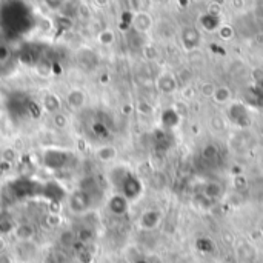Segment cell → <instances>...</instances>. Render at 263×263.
I'll list each match as a JSON object with an SVG mask.
<instances>
[{
    "label": "cell",
    "mask_w": 263,
    "mask_h": 263,
    "mask_svg": "<svg viewBox=\"0 0 263 263\" xmlns=\"http://www.w3.org/2000/svg\"><path fill=\"white\" fill-rule=\"evenodd\" d=\"M182 40H183V43H185V46L188 48H196V45H197V42H199V33L196 31L194 28H188V29H185L183 31V34H182Z\"/></svg>",
    "instance_id": "14"
},
{
    "label": "cell",
    "mask_w": 263,
    "mask_h": 263,
    "mask_svg": "<svg viewBox=\"0 0 263 263\" xmlns=\"http://www.w3.org/2000/svg\"><path fill=\"white\" fill-rule=\"evenodd\" d=\"M11 57V51L6 45H0V63H5Z\"/></svg>",
    "instance_id": "27"
},
{
    "label": "cell",
    "mask_w": 263,
    "mask_h": 263,
    "mask_svg": "<svg viewBox=\"0 0 263 263\" xmlns=\"http://www.w3.org/2000/svg\"><path fill=\"white\" fill-rule=\"evenodd\" d=\"M106 207H108V211L113 214V216L120 217V216H125V214L128 212L130 200L126 199L122 192H117L108 199V205H106Z\"/></svg>",
    "instance_id": "4"
},
{
    "label": "cell",
    "mask_w": 263,
    "mask_h": 263,
    "mask_svg": "<svg viewBox=\"0 0 263 263\" xmlns=\"http://www.w3.org/2000/svg\"><path fill=\"white\" fill-rule=\"evenodd\" d=\"M95 40L100 46H111L115 42V33L113 31L111 28H103V29H100L99 33H97Z\"/></svg>",
    "instance_id": "12"
},
{
    "label": "cell",
    "mask_w": 263,
    "mask_h": 263,
    "mask_svg": "<svg viewBox=\"0 0 263 263\" xmlns=\"http://www.w3.org/2000/svg\"><path fill=\"white\" fill-rule=\"evenodd\" d=\"M75 240H77V239H75V234H74V232H71V231L63 232V234H62V237H60V242L63 243L65 246L73 245V243H74Z\"/></svg>",
    "instance_id": "23"
},
{
    "label": "cell",
    "mask_w": 263,
    "mask_h": 263,
    "mask_svg": "<svg viewBox=\"0 0 263 263\" xmlns=\"http://www.w3.org/2000/svg\"><path fill=\"white\" fill-rule=\"evenodd\" d=\"M131 26L134 28V31H137L140 34H145L148 33L150 29L152 28V17L150 13L146 11H137L134 13L132 19H131Z\"/></svg>",
    "instance_id": "6"
},
{
    "label": "cell",
    "mask_w": 263,
    "mask_h": 263,
    "mask_svg": "<svg viewBox=\"0 0 263 263\" xmlns=\"http://www.w3.org/2000/svg\"><path fill=\"white\" fill-rule=\"evenodd\" d=\"M11 234L19 243L33 242L34 237H36V228H34V225H31V223L22 222V223H17Z\"/></svg>",
    "instance_id": "7"
},
{
    "label": "cell",
    "mask_w": 263,
    "mask_h": 263,
    "mask_svg": "<svg viewBox=\"0 0 263 263\" xmlns=\"http://www.w3.org/2000/svg\"><path fill=\"white\" fill-rule=\"evenodd\" d=\"M51 123H53L54 128H57V130H65L66 126H68V123H70V120H68V115L65 113L58 111V113L53 114Z\"/></svg>",
    "instance_id": "16"
},
{
    "label": "cell",
    "mask_w": 263,
    "mask_h": 263,
    "mask_svg": "<svg viewBox=\"0 0 263 263\" xmlns=\"http://www.w3.org/2000/svg\"><path fill=\"white\" fill-rule=\"evenodd\" d=\"M42 108L45 113H48L50 115L62 111V100L60 97L54 93H46L43 97H42Z\"/></svg>",
    "instance_id": "9"
},
{
    "label": "cell",
    "mask_w": 263,
    "mask_h": 263,
    "mask_svg": "<svg viewBox=\"0 0 263 263\" xmlns=\"http://www.w3.org/2000/svg\"><path fill=\"white\" fill-rule=\"evenodd\" d=\"M93 3H94L97 8H106V6L111 3V0H93Z\"/></svg>",
    "instance_id": "29"
},
{
    "label": "cell",
    "mask_w": 263,
    "mask_h": 263,
    "mask_svg": "<svg viewBox=\"0 0 263 263\" xmlns=\"http://www.w3.org/2000/svg\"><path fill=\"white\" fill-rule=\"evenodd\" d=\"M14 223L9 217H0V236H3V234H9L13 232L14 229Z\"/></svg>",
    "instance_id": "21"
},
{
    "label": "cell",
    "mask_w": 263,
    "mask_h": 263,
    "mask_svg": "<svg viewBox=\"0 0 263 263\" xmlns=\"http://www.w3.org/2000/svg\"><path fill=\"white\" fill-rule=\"evenodd\" d=\"M6 249V240L3 239V236H0V252H3Z\"/></svg>",
    "instance_id": "30"
},
{
    "label": "cell",
    "mask_w": 263,
    "mask_h": 263,
    "mask_svg": "<svg viewBox=\"0 0 263 263\" xmlns=\"http://www.w3.org/2000/svg\"><path fill=\"white\" fill-rule=\"evenodd\" d=\"M117 148L114 145H102L99 146V148L95 150L94 155H95V159L102 162V163H111L117 159Z\"/></svg>",
    "instance_id": "11"
},
{
    "label": "cell",
    "mask_w": 263,
    "mask_h": 263,
    "mask_svg": "<svg viewBox=\"0 0 263 263\" xmlns=\"http://www.w3.org/2000/svg\"><path fill=\"white\" fill-rule=\"evenodd\" d=\"M45 3V6L50 9V11H60V9L65 6L66 0H42Z\"/></svg>",
    "instance_id": "22"
},
{
    "label": "cell",
    "mask_w": 263,
    "mask_h": 263,
    "mask_svg": "<svg viewBox=\"0 0 263 263\" xmlns=\"http://www.w3.org/2000/svg\"><path fill=\"white\" fill-rule=\"evenodd\" d=\"M120 187H122V194L128 199L130 202L137 199L142 192V183L139 182L137 177H134L132 174H126L125 177H122L120 180Z\"/></svg>",
    "instance_id": "3"
},
{
    "label": "cell",
    "mask_w": 263,
    "mask_h": 263,
    "mask_svg": "<svg viewBox=\"0 0 263 263\" xmlns=\"http://www.w3.org/2000/svg\"><path fill=\"white\" fill-rule=\"evenodd\" d=\"M75 239L79 240L80 243H90L93 239H94V231L88 226H83L80 228L79 231L75 232Z\"/></svg>",
    "instance_id": "19"
},
{
    "label": "cell",
    "mask_w": 263,
    "mask_h": 263,
    "mask_svg": "<svg viewBox=\"0 0 263 263\" xmlns=\"http://www.w3.org/2000/svg\"><path fill=\"white\" fill-rule=\"evenodd\" d=\"M36 73L42 77H48L51 74V63L45 60H38L36 63Z\"/></svg>",
    "instance_id": "20"
},
{
    "label": "cell",
    "mask_w": 263,
    "mask_h": 263,
    "mask_svg": "<svg viewBox=\"0 0 263 263\" xmlns=\"http://www.w3.org/2000/svg\"><path fill=\"white\" fill-rule=\"evenodd\" d=\"M137 111L140 113V114H143V115H150V114H152V106L148 103V102H139L137 103Z\"/></svg>",
    "instance_id": "25"
},
{
    "label": "cell",
    "mask_w": 263,
    "mask_h": 263,
    "mask_svg": "<svg viewBox=\"0 0 263 263\" xmlns=\"http://www.w3.org/2000/svg\"><path fill=\"white\" fill-rule=\"evenodd\" d=\"M157 88L162 93H172L175 90V80L171 74H162L157 80Z\"/></svg>",
    "instance_id": "13"
},
{
    "label": "cell",
    "mask_w": 263,
    "mask_h": 263,
    "mask_svg": "<svg viewBox=\"0 0 263 263\" xmlns=\"http://www.w3.org/2000/svg\"><path fill=\"white\" fill-rule=\"evenodd\" d=\"M200 93L203 97H212L214 93H216V86H214L212 83H203L200 88Z\"/></svg>",
    "instance_id": "24"
},
{
    "label": "cell",
    "mask_w": 263,
    "mask_h": 263,
    "mask_svg": "<svg viewBox=\"0 0 263 263\" xmlns=\"http://www.w3.org/2000/svg\"><path fill=\"white\" fill-rule=\"evenodd\" d=\"M143 54H145L146 58H150V60H152V58L155 57V50H154L152 46H146L145 50H143Z\"/></svg>",
    "instance_id": "28"
},
{
    "label": "cell",
    "mask_w": 263,
    "mask_h": 263,
    "mask_svg": "<svg viewBox=\"0 0 263 263\" xmlns=\"http://www.w3.org/2000/svg\"><path fill=\"white\" fill-rule=\"evenodd\" d=\"M60 223H62V217H60V214H58V212L50 211L48 214H45V217H43V225H45L46 228L56 229V228L60 226Z\"/></svg>",
    "instance_id": "15"
},
{
    "label": "cell",
    "mask_w": 263,
    "mask_h": 263,
    "mask_svg": "<svg viewBox=\"0 0 263 263\" xmlns=\"http://www.w3.org/2000/svg\"><path fill=\"white\" fill-rule=\"evenodd\" d=\"M93 207V197L91 192H88L83 188H77L74 189L70 197H68V208L75 216H82V214H86Z\"/></svg>",
    "instance_id": "1"
},
{
    "label": "cell",
    "mask_w": 263,
    "mask_h": 263,
    "mask_svg": "<svg viewBox=\"0 0 263 263\" xmlns=\"http://www.w3.org/2000/svg\"><path fill=\"white\" fill-rule=\"evenodd\" d=\"M68 159H70V154L63 150H57V148H51V150H46L43 154V163L46 168L50 169H62L66 167Z\"/></svg>",
    "instance_id": "2"
},
{
    "label": "cell",
    "mask_w": 263,
    "mask_h": 263,
    "mask_svg": "<svg viewBox=\"0 0 263 263\" xmlns=\"http://www.w3.org/2000/svg\"><path fill=\"white\" fill-rule=\"evenodd\" d=\"M162 220V216L159 211L155 209H148L145 211L142 216H140V220H139V225L142 229H146V231H151L154 228L159 226V223Z\"/></svg>",
    "instance_id": "8"
},
{
    "label": "cell",
    "mask_w": 263,
    "mask_h": 263,
    "mask_svg": "<svg viewBox=\"0 0 263 263\" xmlns=\"http://www.w3.org/2000/svg\"><path fill=\"white\" fill-rule=\"evenodd\" d=\"M66 256L60 249H51L45 257V263H65Z\"/></svg>",
    "instance_id": "18"
},
{
    "label": "cell",
    "mask_w": 263,
    "mask_h": 263,
    "mask_svg": "<svg viewBox=\"0 0 263 263\" xmlns=\"http://www.w3.org/2000/svg\"><path fill=\"white\" fill-rule=\"evenodd\" d=\"M65 102L73 111H80L82 108H85L88 97H86V93L80 90V88H73V90L68 91Z\"/></svg>",
    "instance_id": "5"
},
{
    "label": "cell",
    "mask_w": 263,
    "mask_h": 263,
    "mask_svg": "<svg viewBox=\"0 0 263 263\" xmlns=\"http://www.w3.org/2000/svg\"><path fill=\"white\" fill-rule=\"evenodd\" d=\"M212 99L216 100L217 103H226L231 99V90L226 86H220L216 88V93H214Z\"/></svg>",
    "instance_id": "17"
},
{
    "label": "cell",
    "mask_w": 263,
    "mask_h": 263,
    "mask_svg": "<svg viewBox=\"0 0 263 263\" xmlns=\"http://www.w3.org/2000/svg\"><path fill=\"white\" fill-rule=\"evenodd\" d=\"M77 60H79V65L83 70L90 71L97 65V54L90 48H82V50L77 51Z\"/></svg>",
    "instance_id": "10"
},
{
    "label": "cell",
    "mask_w": 263,
    "mask_h": 263,
    "mask_svg": "<svg viewBox=\"0 0 263 263\" xmlns=\"http://www.w3.org/2000/svg\"><path fill=\"white\" fill-rule=\"evenodd\" d=\"M219 34H220L222 38H225V40H226V38H231L234 36V29L231 26H228V25H223L219 29Z\"/></svg>",
    "instance_id": "26"
},
{
    "label": "cell",
    "mask_w": 263,
    "mask_h": 263,
    "mask_svg": "<svg viewBox=\"0 0 263 263\" xmlns=\"http://www.w3.org/2000/svg\"><path fill=\"white\" fill-rule=\"evenodd\" d=\"M151 2H159V0H151Z\"/></svg>",
    "instance_id": "31"
}]
</instances>
